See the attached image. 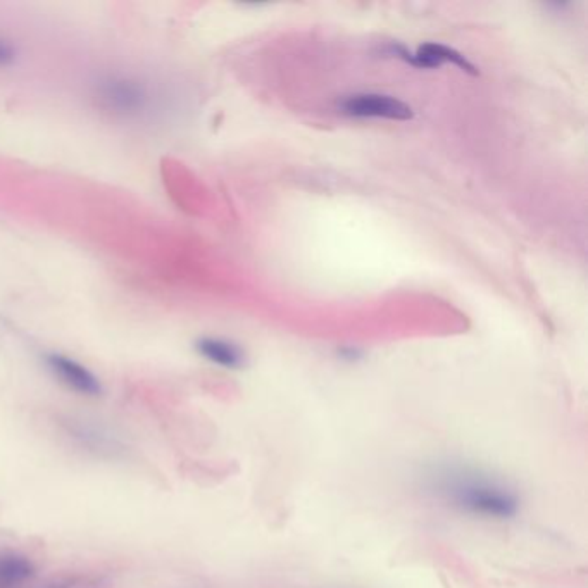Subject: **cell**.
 <instances>
[{"mask_svg":"<svg viewBox=\"0 0 588 588\" xmlns=\"http://www.w3.org/2000/svg\"><path fill=\"white\" fill-rule=\"evenodd\" d=\"M85 100L98 116L115 124H161L171 95L159 74L130 66L95 70L85 81Z\"/></svg>","mask_w":588,"mask_h":588,"instance_id":"1","label":"cell"},{"mask_svg":"<svg viewBox=\"0 0 588 588\" xmlns=\"http://www.w3.org/2000/svg\"><path fill=\"white\" fill-rule=\"evenodd\" d=\"M435 489L450 506L473 516L511 519L518 515L516 492L502 481L476 471H442L435 478Z\"/></svg>","mask_w":588,"mask_h":588,"instance_id":"2","label":"cell"},{"mask_svg":"<svg viewBox=\"0 0 588 588\" xmlns=\"http://www.w3.org/2000/svg\"><path fill=\"white\" fill-rule=\"evenodd\" d=\"M338 113L357 119L409 121L414 118L411 106L392 95L355 94L338 102Z\"/></svg>","mask_w":588,"mask_h":588,"instance_id":"3","label":"cell"},{"mask_svg":"<svg viewBox=\"0 0 588 588\" xmlns=\"http://www.w3.org/2000/svg\"><path fill=\"white\" fill-rule=\"evenodd\" d=\"M48 371L57 378L64 387L80 396L97 397L102 394V383L94 373L64 354L50 353L46 355Z\"/></svg>","mask_w":588,"mask_h":588,"instance_id":"4","label":"cell"},{"mask_svg":"<svg viewBox=\"0 0 588 588\" xmlns=\"http://www.w3.org/2000/svg\"><path fill=\"white\" fill-rule=\"evenodd\" d=\"M390 50L394 55H397L407 64L420 68V70H435V68H440L450 63V64L457 66L459 70L466 71L470 74L478 72L461 52H457L456 48L447 47L444 44H423L422 47L416 48V52H409L407 48L400 47V46H394V47H390Z\"/></svg>","mask_w":588,"mask_h":588,"instance_id":"5","label":"cell"},{"mask_svg":"<svg viewBox=\"0 0 588 588\" xmlns=\"http://www.w3.org/2000/svg\"><path fill=\"white\" fill-rule=\"evenodd\" d=\"M195 351L200 357L225 370H242L247 362L245 353L235 342L219 337H202L195 342Z\"/></svg>","mask_w":588,"mask_h":588,"instance_id":"6","label":"cell"},{"mask_svg":"<svg viewBox=\"0 0 588 588\" xmlns=\"http://www.w3.org/2000/svg\"><path fill=\"white\" fill-rule=\"evenodd\" d=\"M33 565L16 552H0V588H16L30 580Z\"/></svg>","mask_w":588,"mask_h":588,"instance_id":"7","label":"cell"},{"mask_svg":"<svg viewBox=\"0 0 588 588\" xmlns=\"http://www.w3.org/2000/svg\"><path fill=\"white\" fill-rule=\"evenodd\" d=\"M70 433L71 437H74L83 447L94 450L97 454L116 456L123 450V446L118 440L89 424H71Z\"/></svg>","mask_w":588,"mask_h":588,"instance_id":"8","label":"cell"},{"mask_svg":"<svg viewBox=\"0 0 588 588\" xmlns=\"http://www.w3.org/2000/svg\"><path fill=\"white\" fill-rule=\"evenodd\" d=\"M23 61V46L9 33L0 31V71L16 70Z\"/></svg>","mask_w":588,"mask_h":588,"instance_id":"9","label":"cell"}]
</instances>
